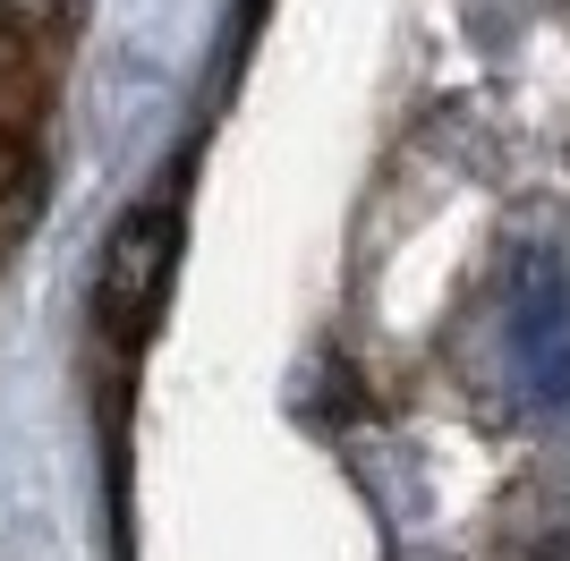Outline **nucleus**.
<instances>
[{
	"label": "nucleus",
	"mask_w": 570,
	"mask_h": 561,
	"mask_svg": "<svg viewBox=\"0 0 570 561\" xmlns=\"http://www.w3.org/2000/svg\"><path fill=\"white\" fill-rule=\"evenodd\" d=\"M163 273H170V205H163V196H145V205L111 230L102 273H95V306H102V324H111L119 341H137V332L154 324Z\"/></svg>",
	"instance_id": "obj_1"
},
{
	"label": "nucleus",
	"mask_w": 570,
	"mask_h": 561,
	"mask_svg": "<svg viewBox=\"0 0 570 561\" xmlns=\"http://www.w3.org/2000/svg\"><path fill=\"white\" fill-rule=\"evenodd\" d=\"M520 357L537 366V392H546V400L570 392V332H562V306H553L546 289H537L528 315H520Z\"/></svg>",
	"instance_id": "obj_2"
},
{
	"label": "nucleus",
	"mask_w": 570,
	"mask_h": 561,
	"mask_svg": "<svg viewBox=\"0 0 570 561\" xmlns=\"http://www.w3.org/2000/svg\"><path fill=\"white\" fill-rule=\"evenodd\" d=\"M0 9H9L18 26H60V18L77 9V0H0Z\"/></svg>",
	"instance_id": "obj_3"
}]
</instances>
